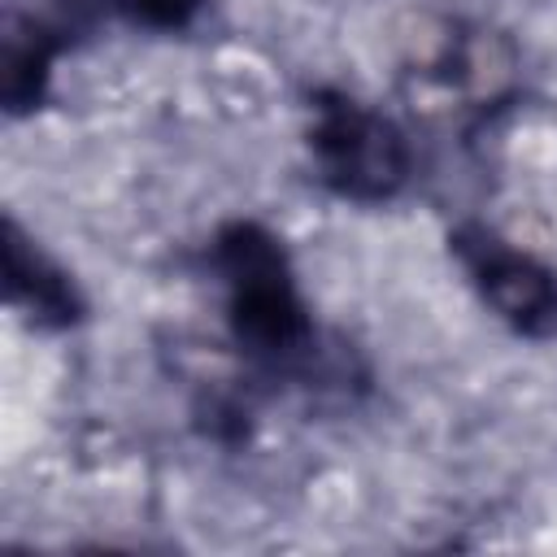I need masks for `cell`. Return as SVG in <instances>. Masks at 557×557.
I'll list each match as a JSON object with an SVG mask.
<instances>
[{
	"mask_svg": "<svg viewBox=\"0 0 557 557\" xmlns=\"http://www.w3.org/2000/svg\"><path fill=\"white\" fill-rule=\"evenodd\" d=\"M205 265L222 292L231 348L257 383L344 396L366 387L352 352L322 339L278 231L257 218H226L205 244Z\"/></svg>",
	"mask_w": 557,
	"mask_h": 557,
	"instance_id": "6da1fadb",
	"label": "cell"
},
{
	"mask_svg": "<svg viewBox=\"0 0 557 557\" xmlns=\"http://www.w3.org/2000/svg\"><path fill=\"white\" fill-rule=\"evenodd\" d=\"M305 152L313 183L344 205L379 209L413 183V144L405 126L348 87H309Z\"/></svg>",
	"mask_w": 557,
	"mask_h": 557,
	"instance_id": "7a4b0ae2",
	"label": "cell"
},
{
	"mask_svg": "<svg viewBox=\"0 0 557 557\" xmlns=\"http://www.w3.org/2000/svg\"><path fill=\"white\" fill-rule=\"evenodd\" d=\"M448 257L483 300V309L518 339H557V265L509 239L483 218L448 226Z\"/></svg>",
	"mask_w": 557,
	"mask_h": 557,
	"instance_id": "3957f363",
	"label": "cell"
},
{
	"mask_svg": "<svg viewBox=\"0 0 557 557\" xmlns=\"http://www.w3.org/2000/svg\"><path fill=\"white\" fill-rule=\"evenodd\" d=\"M100 17V0H9L0 30V104L9 117L48 104L57 61L87 44Z\"/></svg>",
	"mask_w": 557,
	"mask_h": 557,
	"instance_id": "277c9868",
	"label": "cell"
},
{
	"mask_svg": "<svg viewBox=\"0 0 557 557\" xmlns=\"http://www.w3.org/2000/svg\"><path fill=\"white\" fill-rule=\"evenodd\" d=\"M4 300L35 331H74L87 322V296L78 278L13 218L4 213Z\"/></svg>",
	"mask_w": 557,
	"mask_h": 557,
	"instance_id": "5b68a950",
	"label": "cell"
},
{
	"mask_svg": "<svg viewBox=\"0 0 557 557\" xmlns=\"http://www.w3.org/2000/svg\"><path fill=\"white\" fill-rule=\"evenodd\" d=\"M209 0H100L104 17H117L148 35H187Z\"/></svg>",
	"mask_w": 557,
	"mask_h": 557,
	"instance_id": "8992f818",
	"label": "cell"
}]
</instances>
